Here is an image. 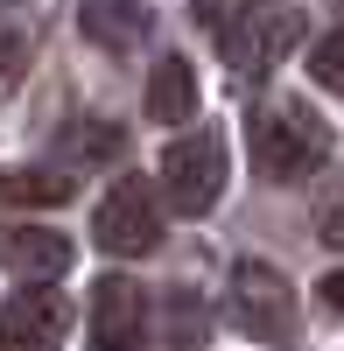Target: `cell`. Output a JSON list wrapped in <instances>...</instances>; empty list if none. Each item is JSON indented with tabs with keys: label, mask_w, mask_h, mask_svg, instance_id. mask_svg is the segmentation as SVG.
I'll return each instance as SVG.
<instances>
[{
	"label": "cell",
	"mask_w": 344,
	"mask_h": 351,
	"mask_svg": "<svg viewBox=\"0 0 344 351\" xmlns=\"http://www.w3.org/2000/svg\"><path fill=\"white\" fill-rule=\"evenodd\" d=\"M295 43H302V8H246L232 28H225V56H232L246 77L274 71Z\"/></svg>",
	"instance_id": "obj_5"
},
{
	"label": "cell",
	"mask_w": 344,
	"mask_h": 351,
	"mask_svg": "<svg viewBox=\"0 0 344 351\" xmlns=\"http://www.w3.org/2000/svg\"><path fill=\"white\" fill-rule=\"evenodd\" d=\"M232 316H239L246 337L288 344L295 324H302V302H295V288H288L281 267H267V260H239V267H232Z\"/></svg>",
	"instance_id": "obj_3"
},
{
	"label": "cell",
	"mask_w": 344,
	"mask_h": 351,
	"mask_svg": "<svg viewBox=\"0 0 344 351\" xmlns=\"http://www.w3.org/2000/svg\"><path fill=\"white\" fill-rule=\"evenodd\" d=\"M120 148H127V134H120V127H106V120H92V134H77V141H71V162H112Z\"/></svg>",
	"instance_id": "obj_14"
},
{
	"label": "cell",
	"mask_w": 344,
	"mask_h": 351,
	"mask_svg": "<svg viewBox=\"0 0 344 351\" xmlns=\"http://www.w3.org/2000/svg\"><path fill=\"white\" fill-rule=\"evenodd\" d=\"M162 197H169V211H183V218H204L225 197V134L218 127H197V134H183L176 148L162 155Z\"/></svg>",
	"instance_id": "obj_2"
},
{
	"label": "cell",
	"mask_w": 344,
	"mask_h": 351,
	"mask_svg": "<svg viewBox=\"0 0 344 351\" xmlns=\"http://www.w3.org/2000/svg\"><path fill=\"white\" fill-rule=\"evenodd\" d=\"M71 190L64 169H0V204H71Z\"/></svg>",
	"instance_id": "obj_11"
},
{
	"label": "cell",
	"mask_w": 344,
	"mask_h": 351,
	"mask_svg": "<svg viewBox=\"0 0 344 351\" xmlns=\"http://www.w3.org/2000/svg\"><path fill=\"white\" fill-rule=\"evenodd\" d=\"M140 337H148V295L127 274H106L92 288V344L99 351H134Z\"/></svg>",
	"instance_id": "obj_7"
},
{
	"label": "cell",
	"mask_w": 344,
	"mask_h": 351,
	"mask_svg": "<svg viewBox=\"0 0 344 351\" xmlns=\"http://www.w3.org/2000/svg\"><path fill=\"white\" fill-rule=\"evenodd\" d=\"M64 330H71V302L56 288H21L0 309V351H64Z\"/></svg>",
	"instance_id": "obj_6"
},
{
	"label": "cell",
	"mask_w": 344,
	"mask_h": 351,
	"mask_svg": "<svg viewBox=\"0 0 344 351\" xmlns=\"http://www.w3.org/2000/svg\"><path fill=\"white\" fill-rule=\"evenodd\" d=\"M309 77H317L323 92H344V28H330V36L309 49Z\"/></svg>",
	"instance_id": "obj_13"
},
{
	"label": "cell",
	"mask_w": 344,
	"mask_h": 351,
	"mask_svg": "<svg viewBox=\"0 0 344 351\" xmlns=\"http://www.w3.org/2000/svg\"><path fill=\"white\" fill-rule=\"evenodd\" d=\"M0 267L21 274V281H36V288H49L71 267V239L49 232V225H14V232H0Z\"/></svg>",
	"instance_id": "obj_8"
},
{
	"label": "cell",
	"mask_w": 344,
	"mask_h": 351,
	"mask_svg": "<svg viewBox=\"0 0 344 351\" xmlns=\"http://www.w3.org/2000/svg\"><path fill=\"white\" fill-rule=\"evenodd\" d=\"M317 232H323V246H344V176L323 190V204H317Z\"/></svg>",
	"instance_id": "obj_15"
},
{
	"label": "cell",
	"mask_w": 344,
	"mask_h": 351,
	"mask_svg": "<svg viewBox=\"0 0 344 351\" xmlns=\"http://www.w3.org/2000/svg\"><path fill=\"white\" fill-rule=\"evenodd\" d=\"M28 64H36V36H28V21L21 14H0V106L21 92Z\"/></svg>",
	"instance_id": "obj_12"
},
{
	"label": "cell",
	"mask_w": 344,
	"mask_h": 351,
	"mask_svg": "<svg viewBox=\"0 0 344 351\" xmlns=\"http://www.w3.org/2000/svg\"><path fill=\"white\" fill-rule=\"evenodd\" d=\"M190 112H197V71L183 56H162L148 71V120L155 127H190Z\"/></svg>",
	"instance_id": "obj_10"
},
{
	"label": "cell",
	"mask_w": 344,
	"mask_h": 351,
	"mask_svg": "<svg viewBox=\"0 0 344 351\" xmlns=\"http://www.w3.org/2000/svg\"><path fill=\"white\" fill-rule=\"evenodd\" d=\"M317 295H323V302L344 316V267H337V274H323V288H317Z\"/></svg>",
	"instance_id": "obj_16"
},
{
	"label": "cell",
	"mask_w": 344,
	"mask_h": 351,
	"mask_svg": "<svg viewBox=\"0 0 344 351\" xmlns=\"http://www.w3.org/2000/svg\"><path fill=\"white\" fill-rule=\"evenodd\" d=\"M337 148L330 120L309 99H274L253 112V169H260V183H309Z\"/></svg>",
	"instance_id": "obj_1"
},
{
	"label": "cell",
	"mask_w": 344,
	"mask_h": 351,
	"mask_svg": "<svg viewBox=\"0 0 344 351\" xmlns=\"http://www.w3.org/2000/svg\"><path fill=\"white\" fill-rule=\"evenodd\" d=\"M92 239H99L106 253H127V260L162 246V204H155V190L140 183V176H127V183H112V190L99 197Z\"/></svg>",
	"instance_id": "obj_4"
},
{
	"label": "cell",
	"mask_w": 344,
	"mask_h": 351,
	"mask_svg": "<svg viewBox=\"0 0 344 351\" xmlns=\"http://www.w3.org/2000/svg\"><path fill=\"white\" fill-rule=\"evenodd\" d=\"M77 21H84V36H92L99 49H112V56H134L140 43H148V28H155L148 0H84Z\"/></svg>",
	"instance_id": "obj_9"
}]
</instances>
